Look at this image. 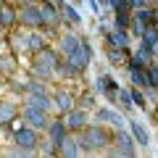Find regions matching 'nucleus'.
<instances>
[{"label":"nucleus","instance_id":"f257e3e1","mask_svg":"<svg viewBox=\"0 0 158 158\" xmlns=\"http://www.w3.org/2000/svg\"><path fill=\"white\" fill-rule=\"evenodd\" d=\"M113 135L116 132H111V127L100 124V121H90L77 137L82 145V153H106L113 142Z\"/></svg>","mask_w":158,"mask_h":158},{"label":"nucleus","instance_id":"f03ea898","mask_svg":"<svg viewBox=\"0 0 158 158\" xmlns=\"http://www.w3.org/2000/svg\"><path fill=\"white\" fill-rule=\"evenodd\" d=\"M61 66H63V56L50 45H45L42 50L32 53V66L29 69H32V74L37 79H42V82H50V79L61 71Z\"/></svg>","mask_w":158,"mask_h":158},{"label":"nucleus","instance_id":"7ed1b4c3","mask_svg":"<svg viewBox=\"0 0 158 158\" xmlns=\"http://www.w3.org/2000/svg\"><path fill=\"white\" fill-rule=\"evenodd\" d=\"M8 127L13 129V148H19V150H24V153H37L40 150V142H42V132L40 129L24 124L21 118L11 121Z\"/></svg>","mask_w":158,"mask_h":158},{"label":"nucleus","instance_id":"20e7f679","mask_svg":"<svg viewBox=\"0 0 158 158\" xmlns=\"http://www.w3.org/2000/svg\"><path fill=\"white\" fill-rule=\"evenodd\" d=\"M90 63H92V45L87 42V40H82L79 48H74L69 56H63L61 71L71 74V77H79V74H85L87 69H90Z\"/></svg>","mask_w":158,"mask_h":158},{"label":"nucleus","instance_id":"39448f33","mask_svg":"<svg viewBox=\"0 0 158 158\" xmlns=\"http://www.w3.org/2000/svg\"><path fill=\"white\" fill-rule=\"evenodd\" d=\"M19 27L21 29H45V21H42L37 0L19 3Z\"/></svg>","mask_w":158,"mask_h":158},{"label":"nucleus","instance_id":"423d86ee","mask_svg":"<svg viewBox=\"0 0 158 158\" xmlns=\"http://www.w3.org/2000/svg\"><path fill=\"white\" fill-rule=\"evenodd\" d=\"M19 118H21L24 124L34 127V129H40L42 135H45V129H48V124H50L53 113H50V111H42V108H37V106H29V103H24L21 111H19Z\"/></svg>","mask_w":158,"mask_h":158},{"label":"nucleus","instance_id":"0eeeda50","mask_svg":"<svg viewBox=\"0 0 158 158\" xmlns=\"http://www.w3.org/2000/svg\"><path fill=\"white\" fill-rule=\"evenodd\" d=\"M106 153H111V156H124V158H135L137 156V142H135V137H132V132L116 129L113 142H111V148H108Z\"/></svg>","mask_w":158,"mask_h":158},{"label":"nucleus","instance_id":"6e6552de","mask_svg":"<svg viewBox=\"0 0 158 158\" xmlns=\"http://www.w3.org/2000/svg\"><path fill=\"white\" fill-rule=\"evenodd\" d=\"M92 121H100V124L111 127V129H124V124H127L124 113L118 111V108H113V106L95 108V111H92Z\"/></svg>","mask_w":158,"mask_h":158},{"label":"nucleus","instance_id":"1a4fd4ad","mask_svg":"<svg viewBox=\"0 0 158 158\" xmlns=\"http://www.w3.org/2000/svg\"><path fill=\"white\" fill-rule=\"evenodd\" d=\"M61 118H63V124H66V129H69V132L79 135V132H82V129H85V127L92 121V113L87 111V108H79V106H74L71 111H69V113H63Z\"/></svg>","mask_w":158,"mask_h":158},{"label":"nucleus","instance_id":"9d476101","mask_svg":"<svg viewBox=\"0 0 158 158\" xmlns=\"http://www.w3.org/2000/svg\"><path fill=\"white\" fill-rule=\"evenodd\" d=\"M19 27V6L13 0H3L0 3V29L3 32H11Z\"/></svg>","mask_w":158,"mask_h":158},{"label":"nucleus","instance_id":"9b49d317","mask_svg":"<svg viewBox=\"0 0 158 158\" xmlns=\"http://www.w3.org/2000/svg\"><path fill=\"white\" fill-rule=\"evenodd\" d=\"M74 106H77V100H74V92H71V90H66V87H58V90L53 92V113H56V116L69 113Z\"/></svg>","mask_w":158,"mask_h":158},{"label":"nucleus","instance_id":"f8f14e48","mask_svg":"<svg viewBox=\"0 0 158 158\" xmlns=\"http://www.w3.org/2000/svg\"><path fill=\"white\" fill-rule=\"evenodd\" d=\"M37 6H40V13H42V21H45V29L48 27H61L63 21V13L61 8L56 6V3H50V0H37Z\"/></svg>","mask_w":158,"mask_h":158},{"label":"nucleus","instance_id":"ddd939ff","mask_svg":"<svg viewBox=\"0 0 158 158\" xmlns=\"http://www.w3.org/2000/svg\"><path fill=\"white\" fill-rule=\"evenodd\" d=\"M100 32H103V37H106V45L129 48V42H132V34L124 32V29H116V27H106V24H100Z\"/></svg>","mask_w":158,"mask_h":158},{"label":"nucleus","instance_id":"4468645a","mask_svg":"<svg viewBox=\"0 0 158 158\" xmlns=\"http://www.w3.org/2000/svg\"><path fill=\"white\" fill-rule=\"evenodd\" d=\"M118 87H121V85H118L116 79L111 77V74H98V77H95V90L100 92V95L106 98V100H111V103L116 100V92H118Z\"/></svg>","mask_w":158,"mask_h":158},{"label":"nucleus","instance_id":"2eb2a0df","mask_svg":"<svg viewBox=\"0 0 158 158\" xmlns=\"http://www.w3.org/2000/svg\"><path fill=\"white\" fill-rule=\"evenodd\" d=\"M66 135H69V129H66V124H63V118L61 116H53L50 124H48V129H45V140H50L53 145H56V150H58V145H61V140Z\"/></svg>","mask_w":158,"mask_h":158},{"label":"nucleus","instance_id":"dca6fc26","mask_svg":"<svg viewBox=\"0 0 158 158\" xmlns=\"http://www.w3.org/2000/svg\"><path fill=\"white\" fill-rule=\"evenodd\" d=\"M19 111H21V106H19L16 100H11V98H0V127H8L11 121H16Z\"/></svg>","mask_w":158,"mask_h":158},{"label":"nucleus","instance_id":"f3484780","mask_svg":"<svg viewBox=\"0 0 158 158\" xmlns=\"http://www.w3.org/2000/svg\"><path fill=\"white\" fill-rule=\"evenodd\" d=\"M58 156H63V158L82 156V145H79V137L74 135V132H69V135L61 140V145H58Z\"/></svg>","mask_w":158,"mask_h":158},{"label":"nucleus","instance_id":"a211bd4d","mask_svg":"<svg viewBox=\"0 0 158 158\" xmlns=\"http://www.w3.org/2000/svg\"><path fill=\"white\" fill-rule=\"evenodd\" d=\"M127 127H129L137 148H148V145H150V132H148V127L142 124V121H137V118H127Z\"/></svg>","mask_w":158,"mask_h":158},{"label":"nucleus","instance_id":"6ab92c4d","mask_svg":"<svg viewBox=\"0 0 158 158\" xmlns=\"http://www.w3.org/2000/svg\"><path fill=\"white\" fill-rule=\"evenodd\" d=\"M106 58L113 69L127 66L129 63V48H116V45H106Z\"/></svg>","mask_w":158,"mask_h":158},{"label":"nucleus","instance_id":"aec40b11","mask_svg":"<svg viewBox=\"0 0 158 158\" xmlns=\"http://www.w3.org/2000/svg\"><path fill=\"white\" fill-rule=\"evenodd\" d=\"M127 71H129V82L135 87H140L142 92L150 90V82H148V69L145 66H132V63H127Z\"/></svg>","mask_w":158,"mask_h":158},{"label":"nucleus","instance_id":"412c9836","mask_svg":"<svg viewBox=\"0 0 158 158\" xmlns=\"http://www.w3.org/2000/svg\"><path fill=\"white\" fill-rule=\"evenodd\" d=\"M85 37H79L77 32H63L61 37H58V45H56V50L61 53V56H69V53L74 50V48H79V42H82Z\"/></svg>","mask_w":158,"mask_h":158},{"label":"nucleus","instance_id":"4be33fe9","mask_svg":"<svg viewBox=\"0 0 158 158\" xmlns=\"http://www.w3.org/2000/svg\"><path fill=\"white\" fill-rule=\"evenodd\" d=\"M48 45V37L42 34V29H27V50L37 53Z\"/></svg>","mask_w":158,"mask_h":158},{"label":"nucleus","instance_id":"5701e85b","mask_svg":"<svg viewBox=\"0 0 158 158\" xmlns=\"http://www.w3.org/2000/svg\"><path fill=\"white\" fill-rule=\"evenodd\" d=\"M61 13H63V21L66 24H71V27H82V21H85V16H82V11H79V6H74V3H63V8H61Z\"/></svg>","mask_w":158,"mask_h":158},{"label":"nucleus","instance_id":"b1692460","mask_svg":"<svg viewBox=\"0 0 158 158\" xmlns=\"http://www.w3.org/2000/svg\"><path fill=\"white\" fill-rule=\"evenodd\" d=\"M150 61H156V58H153L150 48L142 45V42H140V48L129 56V63H132V66H145V69H148V66H150Z\"/></svg>","mask_w":158,"mask_h":158},{"label":"nucleus","instance_id":"393cba45","mask_svg":"<svg viewBox=\"0 0 158 158\" xmlns=\"http://www.w3.org/2000/svg\"><path fill=\"white\" fill-rule=\"evenodd\" d=\"M8 48H11L13 53H29L27 50V29H24V32L11 29V32H8Z\"/></svg>","mask_w":158,"mask_h":158},{"label":"nucleus","instance_id":"a878e982","mask_svg":"<svg viewBox=\"0 0 158 158\" xmlns=\"http://www.w3.org/2000/svg\"><path fill=\"white\" fill-rule=\"evenodd\" d=\"M0 71L6 74V79L13 77V74L19 71V58H16V53H0Z\"/></svg>","mask_w":158,"mask_h":158},{"label":"nucleus","instance_id":"bb28decb","mask_svg":"<svg viewBox=\"0 0 158 158\" xmlns=\"http://www.w3.org/2000/svg\"><path fill=\"white\" fill-rule=\"evenodd\" d=\"M116 108H121V111H132L135 108V100H132V90L129 87H118V92H116Z\"/></svg>","mask_w":158,"mask_h":158},{"label":"nucleus","instance_id":"cd10ccee","mask_svg":"<svg viewBox=\"0 0 158 158\" xmlns=\"http://www.w3.org/2000/svg\"><path fill=\"white\" fill-rule=\"evenodd\" d=\"M148 82H150V90L158 92V61H150L148 66Z\"/></svg>","mask_w":158,"mask_h":158},{"label":"nucleus","instance_id":"c85d7f7f","mask_svg":"<svg viewBox=\"0 0 158 158\" xmlns=\"http://www.w3.org/2000/svg\"><path fill=\"white\" fill-rule=\"evenodd\" d=\"M129 90H132V100H135V108H142V111H145V108H148V100H145V95H142V90H140V87H135V85H132Z\"/></svg>","mask_w":158,"mask_h":158},{"label":"nucleus","instance_id":"c756f323","mask_svg":"<svg viewBox=\"0 0 158 158\" xmlns=\"http://www.w3.org/2000/svg\"><path fill=\"white\" fill-rule=\"evenodd\" d=\"M108 8L113 11H129V0H108Z\"/></svg>","mask_w":158,"mask_h":158},{"label":"nucleus","instance_id":"7c9ffc66","mask_svg":"<svg viewBox=\"0 0 158 158\" xmlns=\"http://www.w3.org/2000/svg\"><path fill=\"white\" fill-rule=\"evenodd\" d=\"M142 6H156V0H129V11L142 8Z\"/></svg>","mask_w":158,"mask_h":158},{"label":"nucleus","instance_id":"2f4dec72","mask_svg":"<svg viewBox=\"0 0 158 158\" xmlns=\"http://www.w3.org/2000/svg\"><path fill=\"white\" fill-rule=\"evenodd\" d=\"M6 45H8V40H6V34H3V29H0V50H3Z\"/></svg>","mask_w":158,"mask_h":158},{"label":"nucleus","instance_id":"473e14b6","mask_svg":"<svg viewBox=\"0 0 158 158\" xmlns=\"http://www.w3.org/2000/svg\"><path fill=\"white\" fill-rule=\"evenodd\" d=\"M3 85H6V74L0 71V90H3Z\"/></svg>","mask_w":158,"mask_h":158},{"label":"nucleus","instance_id":"72a5a7b5","mask_svg":"<svg viewBox=\"0 0 158 158\" xmlns=\"http://www.w3.org/2000/svg\"><path fill=\"white\" fill-rule=\"evenodd\" d=\"M50 3H56L58 8H63V3H66V0H50Z\"/></svg>","mask_w":158,"mask_h":158},{"label":"nucleus","instance_id":"f704fd0d","mask_svg":"<svg viewBox=\"0 0 158 158\" xmlns=\"http://www.w3.org/2000/svg\"><path fill=\"white\" fill-rule=\"evenodd\" d=\"M69 3H74V6H79V3H82V0H69Z\"/></svg>","mask_w":158,"mask_h":158},{"label":"nucleus","instance_id":"c9c22d12","mask_svg":"<svg viewBox=\"0 0 158 158\" xmlns=\"http://www.w3.org/2000/svg\"><path fill=\"white\" fill-rule=\"evenodd\" d=\"M156 6H158V0H156Z\"/></svg>","mask_w":158,"mask_h":158},{"label":"nucleus","instance_id":"e433bc0d","mask_svg":"<svg viewBox=\"0 0 158 158\" xmlns=\"http://www.w3.org/2000/svg\"><path fill=\"white\" fill-rule=\"evenodd\" d=\"M0 3H3V0H0Z\"/></svg>","mask_w":158,"mask_h":158}]
</instances>
